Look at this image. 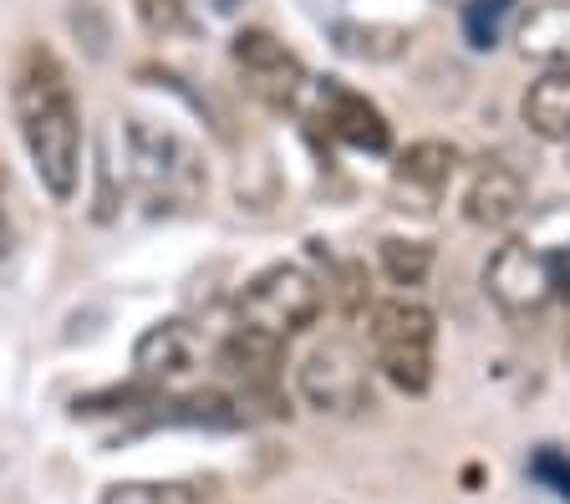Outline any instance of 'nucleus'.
Segmentation results:
<instances>
[{
  "label": "nucleus",
  "instance_id": "dca6fc26",
  "mask_svg": "<svg viewBox=\"0 0 570 504\" xmlns=\"http://www.w3.org/2000/svg\"><path fill=\"white\" fill-rule=\"evenodd\" d=\"M433 260H439V250L428 240H413V235H387V240L377 245V270L403 290V296L433 276Z\"/></svg>",
  "mask_w": 570,
  "mask_h": 504
},
{
  "label": "nucleus",
  "instance_id": "9d476101",
  "mask_svg": "<svg viewBox=\"0 0 570 504\" xmlns=\"http://www.w3.org/2000/svg\"><path fill=\"white\" fill-rule=\"evenodd\" d=\"M204 357V342L199 332H194L189 322H154L148 332L132 342V373H138V383L148 387H174L184 383V377L199 367Z\"/></svg>",
  "mask_w": 570,
  "mask_h": 504
},
{
  "label": "nucleus",
  "instance_id": "5701e85b",
  "mask_svg": "<svg viewBox=\"0 0 570 504\" xmlns=\"http://www.w3.org/2000/svg\"><path fill=\"white\" fill-rule=\"evenodd\" d=\"M204 6H209L214 16H239L249 6V0H204Z\"/></svg>",
  "mask_w": 570,
  "mask_h": 504
},
{
  "label": "nucleus",
  "instance_id": "4be33fe9",
  "mask_svg": "<svg viewBox=\"0 0 570 504\" xmlns=\"http://www.w3.org/2000/svg\"><path fill=\"white\" fill-rule=\"evenodd\" d=\"M71 31L87 41L92 57L107 51V21H102V11H97V0H77V6H71Z\"/></svg>",
  "mask_w": 570,
  "mask_h": 504
},
{
  "label": "nucleus",
  "instance_id": "2eb2a0df",
  "mask_svg": "<svg viewBox=\"0 0 570 504\" xmlns=\"http://www.w3.org/2000/svg\"><path fill=\"white\" fill-rule=\"evenodd\" d=\"M453 174H459V148L443 144V138H417L413 148L397 154V184H407V189L439 194L449 189Z\"/></svg>",
  "mask_w": 570,
  "mask_h": 504
},
{
  "label": "nucleus",
  "instance_id": "412c9836",
  "mask_svg": "<svg viewBox=\"0 0 570 504\" xmlns=\"http://www.w3.org/2000/svg\"><path fill=\"white\" fill-rule=\"evenodd\" d=\"M530 480L534 484H546L550 494H556V500H566L570 504V454H560V448H550V444H540L530 454Z\"/></svg>",
  "mask_w": 570,
  "mask_h": 504
},
{
  "label": "nucleus",
  "instance_id": "7ed1b4c3",
  "mask_svg": "<svg viewBox=\"0 0 570 504\" xmlns=\"http://www.w3.org/2000/svg\"><path fill=\"white\" fill-rule=\"evenodd\" d=\"M367 342L372 367L397 393L423 397L433 387V377H439V316H433V306L413 296L377 300L367 312Z\"/></svg>",
  "mask_w": 570,
  "mask_h": 504
},
{
  "label": "nucleus",
  "instance_id": "1a4fd4ad",
  "mask_svg": "<svg viewBox=\"0 0 570 504\" xmlns=\"http://www.w3.org/2000/svg\"><path fill=\"white\" fill-rule=\"evenodd\" d=\"M524 205H530V184L504 158H484L463 184V219L474 229H510Z\"/></svg>",
  "mask_w": 570,
  "mask_h": 504
},
{
  "label": "nucleus",
  "instance_id": "20e7f679",
  "mask_svg": "<svg viewBox=\"0 0 570 504\" xmlns=\"http://www.w3.org/2000/svg\"><path fill=\"white\" fill-rule=\"evenodd\" d=\"M321 312H326V286L306 265H265L261 276H249L235 290V326L265 332L275 342H291L306 326H316Z\"/></svg>",
  "mask_w": 570,
  "mask_h": 504
},
{
  "label": "nucleus",
  "instance_id": "9b49d317",
  "mask_svg": "<svg viewBox=\"0 0 570 504\" xmlns=\"http://www.w3.org/2000/svg\"><path fill=\"white\" fill-rule=\"evenodd\" d=\"M514 47L546 72H570V0H540L514 21Z\"/></svg>",
  "mask_w": 570,
  "mask_h": 504
},
{
  "label": "nucleus",
  "instance_id": "f257e3e1",
  "mask_svg": "<svg viewBox=\"0 0 570 504\" xmlns=\"http://www.w3.org/2000/svg\"><path fill=\"white\" fill-rule=\"evenodd\" d=\"M11 118L47 199L51 205H71L87 168L82 108H77V92H71V72L41 41H26L11 67Z\"/></svg>",
  "mask_w": 570,
  "mask_h": 504
},
{
  "label": "nucleus",
  "instance_id": "b1692460",
  "mask_svg": "<svg viewBox=\"0 0 570 504\" xmlns=\"http://www.w3.org/2000/svg\"><path fill=\"white\" fill-rule=\"evenodd\" d=\"M560 286L570 290V260H560Z\"/></svg>",
  "mask_w": 570,
  "mask_h": 504
},
{
  "label": "nucleus",
  "instance_id": "a211bd4d",
  "mask_svg": "<svg viewBox=\"0 0 570 504\" xmlns=\"http://www.w3.org/2000/svg\"><path fill=\"white\" fill-rule=\"evenodd\" d=\"M132 21H138L148 37H158V41L194 37V31H199L189 0H132Z\"/></svg>",
  "mask_w": 570,
  "mask_h": 504
},
{
  "label": "nucleus",
  "instance_id": "423d86ee",
  "mask_svg": "<svg viewBox=\"0 0 570 504\" xmlns=\"http://www.w3.org/2000/svg\"><path fill=\"white\" fill-rule=\"evenodd\" d=\"M560 290V260L530 240H504L484 265V296L504 322H540Z\"/></svg>",
  "mask_w": 570,
  "mask_h": 504
},
{
  "label": "nucleus",
  "instance_id": "a878e982",
  "mask_svg": "<svg viewBox=\"0 0 570 504\" xmlns=\"http://www.w3.org/2000/svg\"><path fill=\"white\" fill-rule=\"evenodd\" d=\"M566 362H570V322H566Z\"/></svg>",
  "mask_w": 570,
  "mask_h": 504
},
{
  "label": "nucleus",
  "instance_id": "f03ea898",
  "mask_svg": "<svg viewBox=\"0 0 570 504\" xmlns=\"http://www.w3.org/2000/svg\"><path fill=\"white\" fill-rule=\"evenodd\" d=\"M122 189L148 205L154 215H189L209 199V168L199 148L174 128H158L148 118L122 122Z\"/></svg>",
  "mask_w": 570,
  "mask_h": 504
},
{
  "label": "nucleus",
  "instance_id": "f8f14e48",
  "mask_svg": "<svg viewBox=\"0 0 570 504\" xmlns=\"http://www.w3.org/2000/svg\"><path fill=\"white\" fill-rule=\"evenodd\" d=\"M520 118L534 138H546V144H570V72L534 77L520 97Z\"/></svg>",
  "mask_w": 570,
  "mask_h": 504
},
{
  "label": "nucleus",
  "instance_id": "393cba45",
  "mask_svg": "<svg viewBox=\"0 0 570 504\" xmlns=\"http://www.w3.org/2000/svg\"><path fill=\"white\" fill-rule=\"evenodd\" d=\"M443 6H453V11H463V6H469V0H443Z\"/></svg>",
  "mask_w": 570,
  "mask_h": 504
},
{
  "label": "nucleus",
  "instance_id": "aec40b11",
  "mask_svg": "<svg viewBox=\"0 0 570 504\" xmlns=\"http://www.w3.org/2000/svg\"><path fill=\"white\" fill-rule=\"evenodd\" d=\"M16 260H21V194L11 174L0 168V280L16 276Z\"/></svg>",
  "mask_w": 570,
  "mask_h": 504
},
{
  "label": "nucleus",
  "instance_id": "6e6552de",
  "mask_svg": "<svg viewBox=\"0 0 570 504\" xmlns=\"http://www.w3.org/2000/svg\"><path fill=\"white\" fill-rule=\"evenodd\" d=\"M311 87H316V118H321V128L332 132L336 144L356 148V154H387V148H392V122L382 118V108L372 102L367 92H356V87L336 82V77L311 82Z\"/></svg>",
  "mask_w": 570,
  "mask_h": 504
},
{
  "label": "nucleus",
  "instance_id": "6ab92c4d",
  "mask_svg": "<svg viewBox=\"0 0 570 504\" xmlns=\"http://www.w3.org/2000/svg\"><path fill=\"white\" fill-rule=\"evenodd\" d=\"M326 300H336L346 316H367L377 300H372V280H367V265H356V260H342L326 270Z\"/></svg>",
  "mask_w": 570,
  "mask_h": 504
},
{
  "label": "nucleus",
  "instance_id": "0eeeda50",
  "mask_svg": "<svg viewBox=\"0 0 570 504\" xmlns=\"http://www.w3.org/2000/svg\"><path fill=\"white\" fill-rule=\"evenodd\" d=\"M229 61H235L245 92L255 97V102H265V108H296L301 97H306V87H311L306 61L285 47L275 31H265V26H245V31H235V41H229Z\"/></svg>",
  "mask_w": 570,
  "mask_h": 504
},
{
  "label": "nucleus",
  "instance_id": "f3484780",
  "mask_svg": "<svg viewBox=\"0 0 570 504\" xmlns=\"http://www.w3.org/2000/svg\"><path fill=\"white\" fill-rule=\"evenodd\" d=\"M463 21V41L474 51H494L510 31V21H520V0H469L459 11Z\"/></svg>",
  "mask_w": 570,
  "mask_h": 504
},
{
  "label": "nucleus",
  "instance_id": "ddd939ff",
  "mask_svg": "<svg viewBox=\"0 0 570 504\" xmlns=\"http://www.w3.org/2000/svg\"><path fill=\"white\" fill-rule=\"evenodd\" d=\"M413 41L407 26L387 21H332V47L352 61H397Z\"/></svg>",
  "mask_w": 570,
  "mask_h": 504
},
{
  "label": "nucleus",
  "instance_id": "39448f33",
  "mask_svg": "<svg viewBox=\"0 0 570 504\" xmlns=\"http://www.w3.org/2000/svg\"><path fill=\"white\" fill-rule=\"evenodd\" d=\"M372 357L352 336H321L296 362V397L326 418H356L372 408Z\"/></svg>",
  "mask_w": 570,
  "mask_h": 504
},
{
  "label": "nucleus",
  "instance_id": "4468645a",
  "mask_svg": "<svg viewBox=\"0 0 570 504\" xmlns=\"http://www.w3.org/2000/svg\"><path fill=\"white\" fill-rule=\"evenodd\" d=\"M214 480H118L97 504H214Z\"/></svg>",
  "mask_w": 570,
  "mask_h": 504
}]
</instances>
